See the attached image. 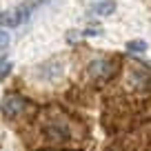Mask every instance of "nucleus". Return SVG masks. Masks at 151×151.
I'll list each match as a JSON object with an SVG mask.
<instances>
[{
    "instance_id": "3",
    "label": "nucleus",
    "mask_w": 151,
    "mask_h": 151,
    "mask_svg": "<svg viewBox=\"0 0 151 151\" xmlns=\"http://www.w3.org/2000/svg\"><path fill=\"white\" fill-rule=\"evenodd\" d=\"M89 71L98 78H111L116 71H118V65L116 62H109V60H96L93 65L89 67Z\"/></svg>"
},
{
    "instance_id": "7",
    "label": "nucleus",
    "mask_w": 151,
    "mask_h": 151,
    "mask_svg": "<svg viewBox=\"0 0 151 151\" xmlns=\"http://www.w3.org/2000/svg\"><path fill=\"white\" fill-rule=\"evenodd\" d=\"M7 47H9V33L0 29V49H7Z\"/></svg>"
},
{
    "instance_id": "6",
    "label": "nucleus",
    "mask_w": 151,
    "mask_h": 151,
    "mask_svg": "<svg viewBox=\"0 0 151 151\" xmlns=\"http://www.w3.org/2000/svg\"><path fill=\"white\" fill-rule=\"evenodd\" d=\"M11 71V62L9 60H0V80L5 78V76H9Z\"/></svg>"
},
{
    "instance_id": "4",
    "label": "nucleus",
    "mask_w": 151,
    "mask_h": 151,
    "mask_svg": "<svg viewBox=\"0 0 151 151\" xmlns=\"http://www.w3.org/2000/svg\"><path fill=\"white\" fill-rule=\"evenodd\" d=\"M91 11L98 16H111L113 11H116V2L113 0H102V2H96L93 7H91Z\"/></svg>"
},
{
    "instance_id": "1",
    "label": "nucleus",
    "mask_w": 151,
    "mask_h": 151,
    "mask_svg": "<svg viewBox=\"0 0 151 151\" xmlns=\"http://www.w3.org/2000/svg\"><path fill=\"white\" fill-rule=\"evenodd\" d=\"M29 16H31V5H18L5 14H0V24L2 27H18V24L27 22Z\"/></svg>"
},
{
    "instance_id": "2",
    "label": "nucleus",
    "mask_w": 151,
    "mask_h": 151,
    "mask_svg": "<svg viewBox=\"0 0 151 151\" xmlns=\"http://www.w3.org/2000/svg\"><path fill=\"white\" fill-rule=\"evenodd\" d=\"M27 107V102H24L22 96H7L5 100H2V104H0V109H2V113H5L7 118H16V116H20L22 113V109Z\"/></svg>"
},
{
    "instance_id": "5",
    "label": "nucleus",
    "mask_w": 151,
    "mask_h": 151,
    "mask_svg": "<svg viewBox=\"0 0 151 151\" xmlns=\"http://www.w3.org/2000/svg\"><path fill=\"white\" fill-rule=\"evenodd\" d=\"M127 51H147V42L145 40H129L127 42Z\"/></svg>"
}]
</instances>
